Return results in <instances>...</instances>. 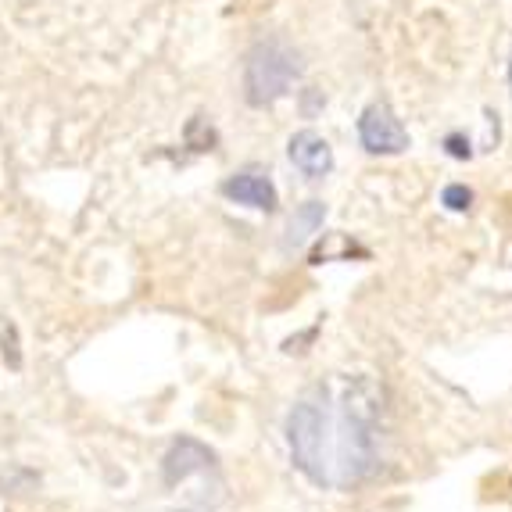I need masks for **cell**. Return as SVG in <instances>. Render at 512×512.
<instances>
[{
    "instance_id": "cell-1",
    "label": "cell",
    "mask_w": 512,
    "mask_h": 512,
    "mask_svg": "<svg viewBox=\"0 0 512 512\" xmlns=\"http://www.w3.org/2000/svg\"><path fill=\"white\" fill-rule=\"evenodd\" d=\"M380 391L369 376H330L287 412L291 459L312 484L348 491L380 466Z\"/></svg>"
},
{
    "instance_id": "cell-2",
    "label": "cell",
    "mask_w": 512,
    "mask_h": 512,
    "mask_svg": "<svg viewBox=\"0 0 512 512\" xmlns=\"http://www.w3.org/2000/svg\"><path fill=\"white\" fill-rule=\"evenodd\" d=\"M301 76V58L283 40H262L251 47L244 61V97L251 108L280 101Z\"/></svg>"
},
{
    "instance_id": "cell-3",
    "label": "cell",
    "mask_w": 512,
    "mask_h": 512,
    "mask_svg": "<svg viewBox=\"0 0 512 512\" xmlns=\"http://www.w3.org/2000/svg\"><path fill=\"white\" fill-rule=\"evenodd\" d=\"M359 140L369 154H402L409 147L402 119L387 104H369L359 119Z\"/></svg>"
},
{
    "instance_id": "cell-4",
    "label": "cell",
    "mask_w": 512,
    "mask_h": 512,
    "mask_svg": "<svg viewBox=\"0 0 512 512\" xmlns=\"http://www.w3.org/2000/svg\"><path fill=\"white\" fill-rule=\"evenodd\" d=\"M212 466H215V452L208 444H201L197 437H180V441H172V448L162 459V480L165 487H176L194 477V473L212 470Z\"/></svg>"
},
{
    "instance_id": "cell-5",
    "label": "cell",
    "mask_w": 512,
    "mask_h": 512,
    "mask_svg": "<svg viewBox=\"0 0 512 512\" xmlns=\"http://www.w3.org/2000/svg\"><path fill=\"white\" fill-rule=\"evenodd\" d=\"M222 194L230 197V201H237V205L258 208V212H276V208H280V194H276L269 172L255 169V165L233 172L230 180L222 183Z\"/></svg>"
},
{
    "instance_id": "cell-6",
    "label": "cell",
    "mask_w": 512,
    "mask_h": 512,
    "mask_svg": "<svg viewBox=\"0 0 512 512\" xmlns=\"http://www.w3.org/2000/svg\"><path fill=\"white\" fill-rule=\"evenodd\" d=\"M287 154H291V162L305 172L308 180H319V176H326V172L333 169V151L316 129L294 133L291 144H287Z\"/></svg>"
},
{
    "instance_id": "cell-7",
    "label": "cell",
    "mask_w": 512,
    "mask_h": 512,
    "mask_svg": "<svg viewBox=\"0 0 512 512\" xmlns=\"http://www.w3.org/2000/svg\"><path fill=\"white\" fill-rule=\"evenodd\" d=\"M323 219H326V205H323V201H305L301 208H294L291 226H287V240H283V248H287V251L305 248L308 240H312L319 230H323Z\"/></svg>"
},
{
    "instance_id": "cell-8",
    "label": "cell",
    "mask_w": 512,
    "mask_h": 512,
    "mask_svg": "<svg viewBox=\"0 0 512 512\" xmlns=\"http://www.w3.org/2000/svg\"><path fill=\"white\" fill-rule=\"evenodd\" d=\"M215 144H219V133L212 129V122L205 115H194L187 122V147L190 151H212Z\"/></svg>"
},
{
    "instance_id": "cell-9",
    "label": "cell",
    "mask_w": 512,
    "mask_h": 512,
    "mask_svg": "<svg viewBox=\"0 0 512 512\" xmlns=\"http://www.w3.org/2000/svg\"><path fill=\"white\" fill-rule=\"evenodd\" d=\"M0 344H4V359L11 369H22V348H18V330L11 319L0 316Z\"/></svg>"
},
{
    "instance_id": "cell-10",
    "label": "cell",
    "mask_w": 512,
    "mask_h": 512,
    "mask_svg": "<svg viewBox=\"0 0 512 512\" xmlns=\"http://www.w3.org/2000/svg\"><path fill=\"white\" fill-rule=\"evenodd\" d=\"M441 205H444V208H452V212H466V208L473 205V190H470V187H462V183H452V187H444Z\"/></svg>"
},
{
    "instance_id": "cell-11",
    "label": "cell",
    "mask_w": 512,
    "mask_h": 512,
    "mask_svg": "<svg viewBox=\"0 0 512 512\" xmlns=\"http://www.w3.org/2000/svg\"><path fill=\"white\" fill-rule=\"evenodd\" d=\"M444 147H448V154L452 158H470V140L466 137H459V133H452V137H444Z\"/></svg>"
},
{
    "instance_id": "cell-12",
    "label": "cell",
    "mask_w": 512,
    "mask_h": 512,
    "mask_svg": "<svg viewBox=\"0 0 512 512\" xmlns=\"http://www.w3.org/2000/svg\"><path fill=\"white\" fill-rule=\"evenodd\" d=\"M509 83H512V65H509Z\"/></svg>"
}]
</instances>
